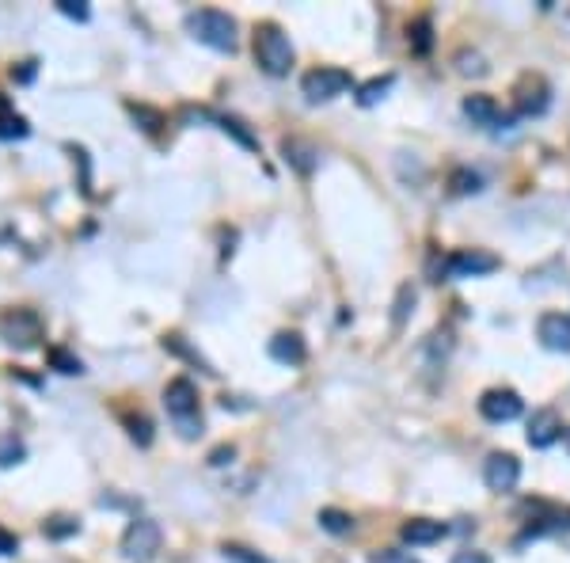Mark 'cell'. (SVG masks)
I'll return each instance as SVG.
<instances>
[{
	"mask_svg": "<svg viewBox=\"0 0 570 563\" xmlns=\"http://www.w3.org/2000/svg\"><path fill=\"white\" fill-rule=\"evenodd\" d=\"M164 408H168V419L172 427L179 430V438H201V430H206V423H201V408H198V389L191 377H175L168 380V389H164Z\"/></svg>",
	"mask_w": 570,
	"mask_h": 563,
	"instance_id": "1",
	"label": "cell"
},
{
	"mask_svg": "<svg viewBox=\"0 0 570 563\" xmlns=\"http://www.w3.org/2000/svg\"><path fill=\"white\" fill-rule=\"evenodd\" d=\"M187 31L191 39L210 46L217 53H236V20L229 12H217V8H198L187 15Z\"/></svg>",
	"mask_w": 570,
	"mask_h": 563,
	"instance_id": "2",
	"label": "cell"
},
{
	"mask_svg": "<svg viewBox=\"0 0 570 563\" xmlns=\"http://www.w3.org/2000/svg\"><path fill=\"white\" fill-rule=\"evenodd\" d=\"M255 61L266 77H285L293 69V42L278 23H259L255 27Z\"/></svg>",
	"mask_w": 570,
	"mask_h": 563,
	"instance_id": "3",
	"label": "cell"
},
{
	"mask_svg": "<svg viewBox=\"0 0 570 563\" xmlns=\"http://www.w3.org/2000/svg\"><path fill=\"white\" fill-rule=\"evenodd\" d=\"M0 339L15 351H34L46 339V324L34 308L15 305V308H5V313H0Z\"/></svg>",
	"mask_w": 570,
	"mask_h": 563,
	"instance_id": "4",
	"label": "cell"
},
{
	"mask_svg": "<svg viewBox=\"0 0 570 563\" xmlns=\"http://www.w3.org/2000/svg\"><path fill=\"white\" fill-rule=\"evenodd\" d=\"M160 540H164V533H160V525L153 521V518H134L130 525H126V533H122V556L126 559H134V563H149L156 552H160Z\"/></svg>",
	"mask_w": 570,
	"mask_h": 563,
	"instance_id": "5",
	"label": "cell"
},
{
	"mask_svg": "<svg viewBox=\"0 0 570 563\" xmlns=\"http://www.w3.org/2000/svg\"><path fill=\"white\" fill-rule=\"evenodd\" d=\"M346 88H350V72L335 69V65H320V69H312L301 77V92L308 103H327V99L342 96Z\"/></svg>",
	"mask_w": 570,
	"mask_h": 563,
	"instance_id": "6",
	"label": "cell"
},
{
	"mask_svg": "<svg viewBox=\"0 0 570 563\" xmlns=\"http://www.w3.org/2000/svg\"><path fill=\"white\" fill-rule=\"evenodd\" d=\"M491 270H499V256H491V251H453V256L441 263L437 275L445 278H475V275H491Z\"/></svg>",
	"mask_w": 570,
	"mask_h": 563,
	"instance_id": "7",
	"label": "cell"
},
{
	"mask_svg": "<svg viewBox=\"0 0 570 563\" xmlns=\"http://www.w3.org/2000/svg\"><path fill=\"white\" fill-rule=\"evenodd\" d=\"M547 96H551L547 80L537 77V72H525V77L518 80V88H513V103H518V115H525V118L544 115V111H547Z\"/></svg>",
	"mask_w": 570,
	"mask_h": 563,
	"instance_id": "8",
	"label": "cell"
},
{
	"mask_svg": "<svg viewBox=\"0 0 570 563\" xmlns=\"http://www.w3.org/2000/svg\"><path fill=\"white\" fill-rule=\"evenodd\" d=\"M521 480V461L513 453H491L483 464V483L491 492H513Z\"/></svg>",
	"mask_w": 570,
	"mask_h": 563,
	"instance_id": "9",
	"label": "cell"
},
{
	"mask_svg": "<svg viewBox=\"0 0 570 563\" xmlns=\"http://www.w3.org/2000/svg\"><path fill=\"white\" fill-rule=\"evenodd\" d=\"M521 411H525V404L513 389H491V392L480 396V415L491 423H513Z\"/></svg>",
	"mask_w": 570,
	"mask_h": 563,
	"instance_id": "10",
	"label": "cell"
},
{
	"mask_svg": "<svg viewBox=\"0 0 570 563\" xmlns=\"http://www.w3.org/2000/svg\"><path fill=\"white\" fill-rule=\"evenodd\" d=\"M559 438H563V419L551 408L537 411L528 419V446L532 449H547V446H556Z\"/></svg>",
	"mask_w": 570,
	"mask_h": 563,
	"instance_id": "11",
	"label": "cell"
},
{
	"mask_svg": "<svg viewBox=\"0 0 570 563\" xmlns=\"http://www.w3.org/2000/svg\"><path fill=\"white\" fill-rule=\"evenodd\" d=\"M537 335H540V342H544L547 351L570 354V316H566V313H547V316H540Z\"/></svg>",
	"mask_w": 570,
	"mask_h": 563,
	"instance_id": "12",
	"label": "cell"
},
{
	"mask_svg": "<svg viewBox=\"0 0 570 563\" xmlns=\"http://www.w3.org/2000/svg\"><path fill=\"white\" fill-rule=\"evenodd\" d=\"M270 358L274 361H282V366H301L304 361V354H308V347H304V339L297 335V332H278L270 339Z\"/></svg>",
	"mask_w": 570,
	"mask_h": 563,
	"instance_id": "13",
	"label": "cell"
},
{
	"mask_svg": "<svg viewBox=\"0 0 570 563\" xmlns=\"http://www.w3.org/2000/svg\"><path fill=\"white\" fill-rule=\"evenodd\" d=\"M449 533V525L445 521H434V518H411V521H403V530L399 537L407 540V544H434Z\"/></svg>",
	"mask_w": 570,
	"mask_h": 563,
	"instance_id": "14",
	"label": "cell"
},
{
	"mask_svg": "<svg viewBox=\"0 0 570 563\" xmlns=\"http://www.w3.org/2000/svg\"><path fill=\"white\" fill-rule=\"evenodd\" d=\"M464 115L472 118V126H499V122H506L502 107L494 103L491 96H468L464 99Z\"/></svg>",
	"mask_w": 570,
	"mask_h": 563,
	"instance_id": "15",
	"label": "cell"
},
{
	"mask_svg": "<svg viewBox=\"0 0 570 563\" xmlns=\"http://www.w3.org/2000/svg\"><path fill=\"white\" fill-rule=\"evenodd\" d=\"M164 351H168V354H175V358H182V361H191V366H198V370L206 373V377H217V370H213L210 361L201 358V354H198V351H194L191 342L182 339L179 332H168V335H164Z\"/></svg>",
	"mask_w": 570,
	"mask_h": 563,
	"instance_id": "16",
	"label": "cell"
},
{
	"mask_svg": "<svg viewBox=\"0 0 570 563\" xmlns=\"http://www.w3.org/2000/svg\"><path fill=\"white\" fill-rule=\"evenodd\" d=\"M282 156H285L301 175H312V168H316V149H312V145H304V141H282Z\"/></svg>",
	"mask_w": 570,
	"mask_h": 563,
	"instance_id": "17",
	"label": "cell"
},
{
	"mask_svg": "<svg viewBox=\"0 0 570 563\" xmlns=\"http://www.w3.org/2000/svg\"><path fill=\"white\" fill-rule=\"evenodd\" d=\"M23 461H27L23 438H20V434H12V430H0V468H15Z\"/></svg>",
	"mask_w": 570,
	"mask_h": 563,
	"instance_id": "18",
	"label": "cell"
},
{
	"mask_svg": "<svg viewBox=\"0 0 570 563\" xmlns=\"http://www.w3.org/2000/svg\"><path fill=\"white\" fill-rule=\"evenodd\" d=\"M77 533H80V518H72V514H53V518L42 521V537L46 540H69Z\"/></svg>",
	"mask_w": 570,
	"mask_h": 563,
	"instance_id": "19",
	"label": "cell"
},
{
	"mask_svg": "<svg viewBox=\"0 0 570 563\" xmlns=\"http://www.w3.org/2000/svg\"><path fill=\"white\" fill-rule=\"evenodd\" d=\"M122 427H126V434H130V442L134 446H141V449H149L153 446V419L149 415H122Z\"/></svg>",
	"mask_w": 570,
	"mask_h": 563,
	"instance_id": "20",
	"label": "cell"
},
{
	"mask_svg": "<svg viewBox=\"0 0 570 563\" xmlns=\"http://www.w3.org/2000/svg\"><path fill=\"white\" fill-rule=\"evenodd\" d=\"M316 521H320V530H327L331 537H346V533H354V518L346 514V511H335V506H323Z\"/></svg>",
	"mask_w": 570,
	"mask_h": 563,
	"instance_id": "21",
	"label": "cell"
},
{
	"mask_svg": "<svg viewBox=\"0 0 570 563\" xmlns=\"http://www.w3.org/2000/svg\"><path fill=\"white\" fill-rule=\"evenodd\" d=\"M396 84V77L392 72H384V77H373V80H365L361 88H358V103L361 107H373V103H380L384 96H388V88Z\"/></svg>",
	"mask_w": 570,
	"mask_h": 563,
	"instance_id": "22",
	"label": "cell"
},
{
	"mask_svg": "<svg viewBox=\"0 0 570 563\" xmlns=\"http://www.w3.org/2000/svg\"><path fill=\"white\" fill-rule=\"evenodd\" d=\"M46 361H50V370H58V373H65V377H80V373H84V361L72 354V351H65V347H50Z\"/></svg>",
	"mask_w": 570,
	"mask_h": 563,
	"instance_id": "23",
	"label": "cell"
},
{
	"mask_svg": "<svg viewBox=\"0 0 570 563\" xmlns=\"http://www.w3.org/2000/svg\"><path fill=\"white\" fill-rule=\"evenodd\" d=\"M407 39H411L415 53H430L434 50V23H430V15H418V20L407 27Z\"/></svg>",
	"mask_w": 570,
	"mask_h": 563,
	"instance_id": "24",
	"label": "cell"
},
{
	"mask_svg": "<svg viewBox=\"0 0 570 563\" xmlns=\"http://www.w3.org/2000/svg\"><path fill=\"white\" fill-rule=\"evenodd\" d=\"M213 122H217V126H220V130H225V134H232L236 141L244 145V149H251V153L259 149V137H255L251 130H244V122H240V118H232V115H213Z\"/></svg>",
	"mask_w": 570,
	"mask_h": 563,
	"instance_id": "25",
	"label": "cell"
},
{
	"mask_svg": "<svg viewBox=\"0 0 570 563\" xmlns=\"http://www.w3.org/2000/svg\"><path fill=\"white\" fill-rule=\"evenodd\" d=\"M126 111L134 115V122L141 126L145 134H156L160 126H164V115H160V111H153V107H145V103H134V99H130V103H126Z\"/></svg>",
	"mask_w": 570,
	"mask_h": 563,
	"instance_id": "26",
	"label": "cell"
},
{
	"mask_svg": "<svg viewBox=\"0 0 570 563\" xmlns=\"http://www.w3.org/2000/svg\"><path fill=\"white\" fill-rule=\"evenodd\" d=\"M220 556H225L229 563H274V559H266L263 552L248 549V544H220Z\"/></svg>",
	"mask_w": 570,
	"mask_h": 563,
	"instance_id": "27",
	"label": "cell"
},
{
	"mask_svg": "<svg viewBox=\"0 0 570 563\" xmlns=\"http://www.w3.org/2000/svg\"><path fill=\"white\" fill-rule=\"evenodd\" d=\"M449 187H453L456 194H475V191H483V179H480V172L456 168V172L449 175Z\"/></svg>",
	"mask_w": 570,
	"mask_h": 563,
	"instance_id": "28",
	"label": "cell"
},
{
	"mask_svg": "<svg viewBox=\"0 0 570 563\" xmlns=\"http://www.w3.org/2000/svg\"><path fill=\"white\" fill-rule=\"evenodd\" d=\"M31 134V122L23 115H8L0 118V141H23Z\"/></svg>",
	"mask_w": 570,
	"mask_h": 563,
	"instance_id": "29",
	"label": "cell"
},
{
	"mask_svg": "<svg viewBox=\"0 0 570 563\" xmlns=\"http://www.w3.org/2000/svg\"><path fill=\"white\" fill-rule=\"evenodd\" d=\"M65 149L72 153V160L80 164V194L91 198V168H88V149L84 145H65Z\"/></svg>",
	"mask_w": 570,
	"mask_h": 563,
	"instance_id": "30",
	"label": "cell"
},
{
	"mask_svg": "<svg viewBox=\"0 0 570 563\" xmlns=\"http://www.w3.org/2000/svg\"><path fill=\"white\" fill-rule=\"evenodd\" d=\"M58 12L69 15V20H77V23H88V20H91V8L84 5V0H58Z\"/></svg>",
	"mask_w": 570,
	"mask_h": 563,
	"instance_id": "31",
	"label": "cell"
},
{
	"mask_svg": "<svg viewBox=\"0 0 570 563\" xmlns=\"http://www.w3.org/2000/svg\"><path fill=\"white\" fill-rule=\"evenodd\" d=\"M34 77H39V58H27L20 65H12V80L15 84H31Z\"/></svg>",
	"mask_w": 570,
	"mask_h": 563,
	"instance_id": "32",
	"label": "cell"
},
{
	"mask_svg": "<svg viewBox=\"0 0 570 563\" xmlns=\"http://www.w3.org/2000/svg\"><path fill=\"white\" fill-rule=\"evenodd\" d=\"M369 563H418L411 552H399V549H380L369 556Z\"/></svg>",
	"mask_w": 570,
	"mask_h": 563,
	"instance_id": "33",
	"label": "cell"
},
{
	"mask_svg": "<svg viewBox=\"0 0 570 563\" xmlns=\"http://www.w3.org/2000/svg\"><path fill=\"white\" fill-rule=\"evenodd\" d=\"M15 552H20V537L0 525V559H8V556H15Z\"/></svg>",
	"mask_w": 570,
	"mask_h": 563,
	"instance_id": "34",
	"label": "cell"
},
{
	"mask_svg": "<svg viewBox=\"0 0 570 563\" xmlns=\"http://www.w3.org/2000/svg\"><path fill=\"white\" fill-rule=\"evenodd\" d=\"M232 457H236V446H217V449L210 453V457H206V461H210L213 468H220V464H229Z\"/></svg>",
	"mask_w": 570,
	"mask_h": 563,
	"instance_id": "35",
	"label": "cell"
},
{
	"mask_svg": "<svg viewBox=\"0 0 570 563\" xmlns=\"http://www.w3.org/2000/svg\"><path fill=\"white\" fill-rule=\"evenodd\" d=\"M407 305H415V289L403 286L399 289V308H396V324H403V316H407Z\"/></svg>",
	"mask_w": 570,
	"mask_h": 563,
	"instance_id": "36",
	"label": "cell"
},
{
	"mask_svg": "<svg viewBox=\"0 0 570 563\" xmlns=\"http://www.w3.org/2000/svg\"><path fill=\"white\" fill-rule=\"evenodd\" d=\"M449 563H491V559H487V552H472V549H464V552H456Z\"/></svg>",
	"mask_w": 570,
	"mask_h": 563,
	"instance_id": "37",
	"label": "cell"
},
{
	"mask_svg": "<svg viewBox=\"0 0 570 563\" xmlns=\"http://www.w3.org/2000/svg\"><path fill=\"white\" fill-rule=\"evenodd\" d=\"M8 115H15V111H12V99L0 92V118H8Z\"/></svg>",
	"mask_w": 570,
	"mask_h": 563,
	"instance_id": "38",
	"label": "cell"
},
{
	"mask_svg": "<svg viewBox=\"0 0 570 563\" xmlns=\"http://www.w3.org/2000/svg\"><path fill=\"white\" fill-rule=\"evenodd\" d=\"M563 438H566V449H570V430H566V434H563Z\"/></svg>",
	"mask_w": 570,
	"mask_h": 563,
	"instance_id": "39",
	"label": "cell"
}]
</instances>
